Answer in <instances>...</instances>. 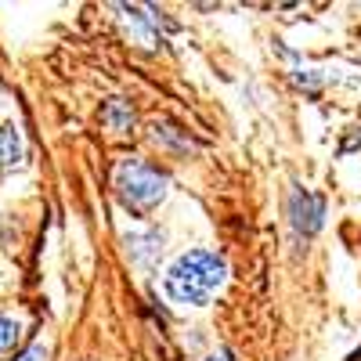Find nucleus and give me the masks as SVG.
I'll return each mask as SVG.
<instances>
[{
	"mask_svg": "<svg viewBox=\"0 0 361 361\" xmlns=\"http://www.w3.org/2000/svg\"><path fill=\"white\" fill-rule=\"evenodd\" d=\"M102 123H105L109 130H116V134H127V130H134V109H130L123 98H112V102L102 109Z\"/></svg>",
	"mask_w": 361,
	"mask_h": 361,
	"instance_id": "5",
	"label": "nucleus"
},
{
	"mask_svg": "<svg viewBox=\"0 0 361 361\" xmlns=\"http://www.w3.org/2000/svg\"><path fill=\"white\" fill-rule=\"evenodd\" d=\"M127 253L137 267H152L163 253V235L156 228H137L127 235Z\"/></svg>",
	"mask_w": 361,
	"mask_h": 361,
	"instance_id": "3",
	"label": "nucleus"
},
{
	"mask_svg": "<svg viewBox=\"0 0 361 361\" xmlns=\"http://www.w3.org/2000/svg\"><path fill=\"white\" fill-rule=\"evenodd\" d=\"M228 282V264L209 253V250H192V253H180L163 275V289L173 304H192L202 307L209 304Z\"/></svg>",
	"mask_w": 361,
	"mask_h": 361,
	"instance_id": "1",
	"label": "nucleus"
},
{
	"mask_svg": "<svg viewBox=\"0 0 361 361\" xmlns=\"http://www.w3.org/2000/svg\"><path fill=\"white\" fill-rule=\"evenodd\" d=\"M119 15H123L127 33L134 37V44H141V47H156V33H152V25H148V18H145L137 8H119Z\"/></svg>",
	"mask_w": 361,
	"mask_h": 361,
	"instance_id": "6",
	"label": "nucleus"
},
{
	"mask_svg": "<svg viewBox=\"0 0 361 361\" xmlns=\"http://www.w3.org/2000/svg\"><path fill=\"white\" fill-rule=\"evenodd\" d=\"M206 361H228V354H209Z\"/></svg>",
	"mask_w": 361,
	"mask_h": 361,
	"instance_id": "10",
	"label": "nucleus"
},
{
	"mask_svg": "<svg viewBox=\"0 0 361 361\" xmlns=\"http://www.w3.org/2000/svg\"><path fill=\"white\" fill-rule=\"evenodd\" d=\"M293 224L300 231H318V224H322V202L314 195H307V192H296L293 195Z\"/></svg>",
	"mask_w": 361,
	"mask_h": 361,
	"instance_id": "4",
	"label": "nucleus"
},
{
	"mask_svg": "<svg viewBox=\"0 0 361 361\" xmlns=\"http://www.w3.org/2000/svg\"><path fill=\"white\" fill-rule=\"evenodd\" d=\"M15 361H47V347L44 343H29L22 354H15Z\"/></svg>",
	"mask_w": 361,
	"mask_h": 361,
	"instance_id": "9",
	"label": "nucleus"
},
{
	"mask_svg": "<svg viewBox=\"0 0 361 361\" xmlns=\"http://www.w3.org/2000/svg\"><path fill=\"white\" fill-rule=\"evenodd\" d=\"M112 188H116L119 202H123L127 209H134V214H152V209L166 199L170 180L152 163H145V159H123V163L116 166V173H112Z\"/></svg>",
	"mask_w": 361,
	"mask_h": 361,
	"instance_id": "2",
	"label": "nucleus"
},
{
	"mask_svg": "<svg viewBox=\"0 0 361 361\" xmlns=\"http://www.w3.org/2000/svg\"><path fill=\"white\" fill-rule=\"evenodd\" d=\"M22 340V325L11 314H0V354H11Z\"/></svg>",
	"mask_w": 361,
	"mask_h": 361,
	"instance_id": "8",
	"label": "nucleus"
},
{
	"mask_svg": "<svg viewBox=\"0 0 361 361\" xmlns=\"http://www.w3.org/2000/svg\"><path fill=\"white\" fill-rule=\"evenodd\" d=\"M22 159V137L15 127H0V173L15 170Z\"/></svg>",
	"mask_w": 361,
	"mask_h": 361,
	"instance_id": "7",
	"label": "nucleus"
}]
</instances>
